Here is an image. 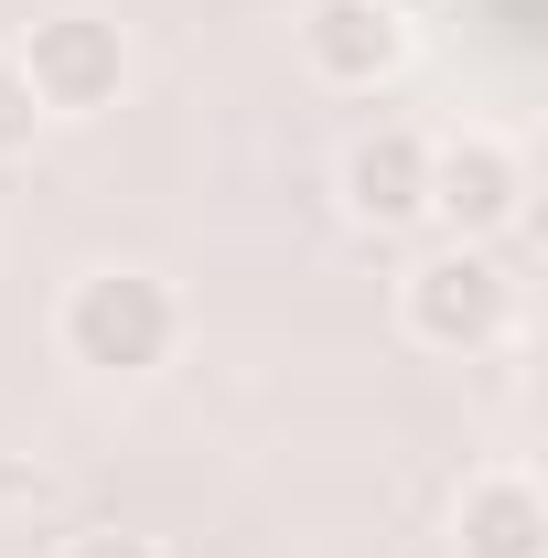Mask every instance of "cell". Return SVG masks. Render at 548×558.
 <instances>
[{
    "label": "cell",
    "mask_w": 548,
    "mask_h": 558,
    "mask_svg": "<svg viewBox=\"0 0 548 558\" xmlns=\"http://www.w3.org/2000/svg\"><path fill=\"white\" fill-rule=\"evenodd\" d=\"M55 344L86 376H162L183 344V290L162 269H86L55 312Z\"/></svg>",
    "instance_id": "6da1fadb"
},
{
    "label": "cell",
    "mask_w": 548,
    "mask_h": 558,
    "mask_svg": "<svg viewBox=\"0 0 548 558\" xmlns=\"http://www.w3.org/2000/svg\"><path fill=\"white\" fill-rule=\"evenodd\" d=\"M398 333H409L419 354H495L505 333H516V279H505V258L495 247H430V258H409V279H398Z\"/></svg>",
    "instance_id": "7a4b0ae2"
},
{
    "label": "cell",
    "mask_w": 548,
    "mask_h": 558,
    "mask_svg": "<svg viewBox=\"0 0 548 558\" xmlns=\"http://www.w3.org/2000/svg\"><path fill=\"white\" fill-rule=\"evenodd\" d=\"M11 65H22V86H33L44 119H97V108H119V86H130V44H119V22H97V11H55V22H33V33L11 44Z\"/></svg>",
    "instance_id": "3957f363"
},
{
    "label": "cell",
    "mask_w": 548,
    "mask_h": 558,
    "mask_svg": "<svg viewBox=\"0 0 548 558\" xmlns=\"http://www.w3.org/2000/svg\"><path fill=\"white\" fill-rule=\"evenodd\" d=\"M516 215H527V150L505 130L430 140V226H452L463 247H495Z\"/></svg>",
    "instance_id": "277c9868"
},
{
    "label": "cell",
    "mask_w": 548,
    "mask_h": 558,
    "mask_svg": "<svg viewBox=\"0 0 548 558\" xmlns=\"http://www.w3.org/2000/svg\"><path fill=\"white\" fill-rule=\"evenodd\" d=\"M409 44H419V11H398V0H301V65L334 97H377L409 65Z\"/></svg>",
    "instance_id": "5b68a950"
},
{
    "label": "cell",
    "mask_w": 548,
    "mask_h": 558,
    "mask_svg": "<svg viewBox=\"0 0 548 558\" xmlns=\"http://www.w3.org/2000/svg\"><path fill=\"white\" fill-rule=\"evenodd\" d=\"M334 205H344V226H366V236H409V226H430V140H419V130L344 140Z\"/></svg>",
    "instance_id": "8992f818"
},
{
    "label": "cell",
    "mask_w": 548,
    "mask_h": 558,
    "mask_svg": "<svg viewBox=\"0 0 548 558\" xmlns=\"http://www.w3.org/2000/svg\"><path fill=\"white\" fill-rule=\"evenodd\" d=\"M452 548L463 558H548V505L538 484L505 462V473H474L463 505H452Z\"/></svg>",
    "instance_id": "52a82bcc"
},
{
    "label": "cell",
    "mask_w": 548,
    "mask_h": 558,
    "mask_svg": "<svg viewBox=\"0 0 548 558\" xmlns=\"http://www.w3.org/2000/svg\"><path fill=\"white\" fill-rule=\"evenodd\" d=\"M44 140V108H33V86H22V65L0 54V161H22Z\"/></svg>",
    "instance_id": "ba28073f"
},
{
    "label": "cell",
    "mask_w": 548,
    "mask_h": 558,
    "mask_svg": "<svg viewBox=\"0 0 548 558\" xmlns=\"http://www.w3.org/2000/svg\"><path fill=\"white\" fill-rule=\"evenodd\" d=\"M65 558H162V537H140V526H86V537H65Z\"/></svg>",
    "instance_id": "9c48e42d"
}]
</instances>
